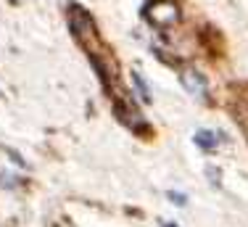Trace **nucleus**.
Segmentation results:
<instances>
[{"label":"nucleus","instance_id":"f257e3e1","mask_svg":"<svg viewBox=\"0 0 248 227\" xmlns=\"http://www.w3.org/2000/svg\"><path fill=\"white\" fill-rule=\"evenodd\" d=\"M145 19L153 27H172L174 21H180V5L174 0H151L145 5Z\"/></svg>","mask_w":248,"mask_h":227},{"label":"nucleus","instance_id":"f03ea898","mask_svg":"<svg viewBox=\"0 0 248 227\" xmlns=\"http://www.w3.org/2000/svg\"><path fill=\"white\" fill-rule=\"evenodd\" d=\"M180 82H182V87H185V90L190 93L193 98H198V100H209V82H206V77L201 74L198 69L185 66V69L180 71Z\"/></svg>","mask_w":248,"mask_h":227},{"label":"nucleus","instance_id":"7ed1b4c3","mask_svg":"<svg viewBox=\"0 0 248 227\" xmlns=\"http://www.w3.org/2000/svg\"><path fill=\"white\" fill-rule=\"evenodd\" d=\"M219 132H211V130H198L196 135H193V140H196L198 148H203V151H214L217 143H219Z\"/></svg>","mask_w":248,"mask_h":227},{"label":"nucleus","instance_id":"20e7f679","mask_svg":"<svg viewBox=\"0 0 248 227\" xmlns=\"http://www.w3.org/2000/svg\"><path fill=\"white\" fill-rule=\"evenodd\" d=\"M132 82H135V87L140 90V95H143V100L148 103V100H151V90H148V85L143 82V77H140V74H132Z\"/></svg>","mask_w":248,"mask_h":227},{"label":"nucleus","instance_id":"39448f33","mask_svg":"<svg viewBox=\"0 0 248 227\" xmlns=\"http://www.w3.org/2000/svg\"><path fill=\"white\" fill-rule=\"evenodd\" d=\"M21 182H24V180L16 177V175H0V188H19Z\"/></svg>","mask_w":248,"mask_h":227},{"label":"nucleus","instance_id":"423d86ee","mask_svg":"<svg viewBox=\"0 0 248 227\" xmlns=\"http://www.w3.org/2000/svg\"><path fill=\"white\" fill-rule=\"evenodd\" d=\"M167 195H169V201H174L177 206H185V204H187V195H185V193H177V190H169Z\"/></svg>","mask_w":248,"mask_h":227},{"label":"nucleus","instance_id":"0eeeda50","mask_svg":"<svg viewBox=\"0 0 248 227\" xmlns=\"http://www.w3.org/2000/svg\"><path fill=\"white\" fill-rule=\"evenodd\" d=\"M161 227H177V225H172V222H161Z\"/></svg>","mask_w":248,"mask_h":227},{"label":"nucleus","instance_id":"6e6552de","mask_svg":"<svg viewBox=\"0 0 248 227\" xmlns=\"http://www.w3.org/2000/svg\"><path fill=\"white\" fill-rule=\"evenodd\" d=\"M0 98H3V93H0Z\"/></svg>","mask_w":248,"mask_h":227}]
</instances>
